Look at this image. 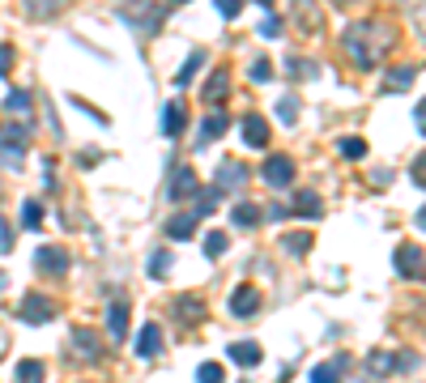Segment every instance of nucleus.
I'll use <instances>...</instances> for the list:
<instances>
[{
  "instance_id": "nucleus-9",
  "label": "nucleus",
  "mask_w": 426,
  "mask_h": 383,
  "mask_svg": "<svg viewBox=\"0 0 426 383\" xmlns=\"http://www.w3.org/2000/svg\"><path fill=\"white\" fill-rule=\"evenodd\" d=\"M0 141H5V150H9V162H18V154H22L26 141H30V123H13V128H5V133H0Z\"/></svg>"
},
{
  "instance_id": "nucleus-29",
  "label": "nucleus",
  "mask_w": 426,
  "mask_h": 383,
  "mask_svg": "<svg viewBox=\"0 0 426 383\" xmlns=\"http://www.w3.org/2000/svg\"><path fill=\"white\" fill-rule=\"evenodd\" d=\"M413 81H418V68H413V64L392 68V85H413Z\"/></svg>"
},
{
  "instance_id": "nucleus-20",
  "label": "nucleus",
  "mask_w": 426,
  "mask_h": 383,
  "mask_svg": "<svg viewBox=\"0 0 426 383\" xmlns=\"http://www.w3.org/2000/svg\"><path fill=\"white\" fill-rule=\"evenodd\" d=\"M205 255H209V260H222V255H226V247H231V238L222 234V230H213V234H205Z\"/></svg>"
},
{
  "instance_id": "nucleus-39",
  "label": "nucleus",
  "mask_w": 426,
  "mask_h": 383,
  "mask_svg": "<svg viewBox=\"0 0 426 383\" xmlns=\"http://www.w3.org/2000/svg\"><path fill=\"white\" fill-rule=\"evenodd\" d=\"M286 213H290V209H286V205H269V209H264V213H260V217H273V221H281V217H286Z\"/></svg>"
},
{
  "instance_id": "nucleus-26",
  "label": "nucleus",
  "mask_w": 426,
  "mask_h": 383,
  "mask_svg": "<svg viewBox=\"0 0 426 383\" xmlns=\"http://www.w3.org/2000/svg\"><path fill=\"white\" fill-rule=\"evenodd\" d=\"M22 226H30V230H35V226H43V205H39L35 196H30V200H22Z\"/></svg>"
},
{
  "instance_id": "nucleus-7",
  "label": "nucleus",
  "mask_w": 426,
  "mask_h": 383,
  "mask_svg": "<svg viewBox=\"0 0 426 383\" xmlns=\"http://www.w3.org/2000/svg\"><path fill=\"white\" fill-rule=\"evenodd\" d=\"M243 141L252 150H264L269 145V119L264 115H243Z\"/></svg>"
},
{
  "instance_id": "nucleus-31",
  "label": "nucleus",
  "mask_w": 426,
  "mask_h": 383,
  "mask_svg": "<svg viewBox=\"0 0 426 383\" xmlns=\"http://www.w3.org/2000/svg\"><path fill=\"white\" fill-rule=\"evenodd\" d=\"M281 243H286V251H290V255H303V251L311 247V238H307V234H286Z\"/></svg>"
},
{
  "instance_id": "nucleus-27",
  "label": "nucleus",
  "mask_w": 426,
  "mask_h": 383,
  "mask_svg": "<svg viewBox=\"0 0 426 383\" xmlns=\"http://www.w3.org/2000/svg\"><path fill=\"white\" fill-rule=\"evenodd\" d=\"M5 111H13V115H22V111H30V94H26V90H13V94L5 98Z\"/></svg>"
},
{
  "instance_id": "nucleus-15",
  "label": "nucleus",
  "mask_w": 426,
  "mask_h": 383,
  "mask_svg": "<svg viewBox=\"0 0 426 383\" xmlns=\"http://www.w3.org/2000/svg\"><path fill=\"white\" fill-rule=\"evenodd\" d=\"M226 90H231V73L226 68H218L209 81H205V102H222L226 98Z\"/></svg>"
},
{
  "instance_id": "nucleus-22",
  "label": "nucleus",
  "mask_w": 426,
  "mask_h": 383,
  "mask_svg": "<svg viewBox=\"0 0 426 383\" xmlns=\"http://www.w3.org/2000/svg\"><path fill=\"white\" fill-rule=\"evenodd\" d=\"M205 64V51H192L188 60H183V68L175 73V85H192V77H196V68Z\"/></svg>"
},
{
  "instance_id": "nucleus-24",
  "label": "nucleus",
  "mask_w": 426,
  "mask_h": 383,
  "mask_svg": "<svg viewBox=\"0 0 426 383\" xmlns=\"http://www.w3.org/2000/svg\"><path fill=\"white\" fill-rule=\"evenodd\" d=\"M43 362H35V358H26V362H18V383H43Z\"/></svg>"
},
{
  "instance_id": "nucleus-35",
  "label": "nucleus",
  "mask_w": 426,
  "mask_h": 383,
  "mask_svg": "<svg viewBox=\"0 0 426 383\" xmlns=\"http://www.w3.org/2000/svg\"><path fill=\"white\" fill-rule=\"evenodd\" d=\"M9 247H13V230H9V221H5V217H0V255H5Z\"/></svg>"
},
{
  "instance_id": "nucleus-30",
  "label": "nucleus",
  "mask_w": 426,
  "mask_h": 383,
  "mask_svg": "<svg viewBox=\"0 0 426 383\" xmlns=\"http://www.w3.org/2000/svg\"><path fill=\"white\" fill-rule=\"evenodd\" d=\"M337 150H341L346 158H363V154H367V145H363L358 137H346V141H337Z\"/></svg>"
},
{
  "instance_id": "nucleus-5",
  "label": "nucleus",
  "mask_w": 426,
  "mask_h": 383,
  "mask_svg": "<svg viewBox=\"0 0 426 383\" xmlns=\"http://www.w3.org/2000/svg\"><path fill=\"white\" fill-rule=\"evenodd\" d=\"M396 273L401 277H418L422 273V247L418 243H401L396 247Z\"/></svg>"
},
{
  "instance_id": "nucleus-36",
  "label": "nucleus",
  "mask_w": 426,
  "mask_h": 383,
  "mask_svg": "<svg viewBox=\"0 0 426 383\" xmlns=\"http://www.w3.org/2000/svg\"><path fill=\"white\" fill-rule=\"evenodd\" d=\"M218 13H222V18H239L243 5H235V0H218Z\"/></svg>"
},
{
  "instance_id": "nucleus-23",
  "label": "nucleus",
  "mask_w": 426,
  "mask_h": 383,
  "mask_svg": "<svg viewBox=\"0 0 426 383\" xmlns=\"http://www.w3.org/2000/svg\"><path fill=\"white\" fill-rule=\"evenodd\" d=\"M175 307H179V320H188V324H192V320H200V315H205V303H200V298H196V294H183V298H179V303H175Z\"/></svg>"
},
{
  "instance_id": "nucleus-33",
  "label": "nucleus",
  "mask_w": 426,
  "mask_h": 383,
  "mask_svg": "<svg viewBox=\"0 0 426 383\" xmlns=\"http://www.w3.org/2000/svg\"><path fill=\"white\" fill-rule=\"evenodd\" d=\"M166 269H171V251H158L154 260H150V277H162Z\"/></svg>"
},
{
  "instance_id": "nucleus-2",
  "label": "nucleus",
  "mask_w": 426,
  "mask_h": 383,
  "mask_svg": "<svg viewBox=\"0 0 426 383\" xmlns=\"http://www.w3.org/2000/svg\"><path fill=\"white\" fill-rule=\"evenodd\" d=\"M22 320L26 324H47V320H56V303L47 294H26L22 298Z\"/></svg>"
},
{
  "instance_id": "nucleus-34",
  "label": "nucleus",
  "mask_w": 426,
  "mask_h": 383,
  "mask_svg": "<svg viewBox=\"0 0 426 383\" xmlns=\"http://www.w3.org/2000/svg\"><path fill=\"white\" fill-rule=\"evenodd\" d=\"M269 77H273V64L269 60H256L252 64V81H269Z\"/></svg>"
},
{
  "instance_id": "nucleus-6",
  "label": "nucleus",
  "mask_w": 426,
  "mask_h": 383,
  "mask_svg": "<svg viewBox=\"0 0 426 383\" xmlns=\"http://www.w3.org/2000/svg\"><path fill=\"white\" fill-rule=\"evenodd\" d=\"M35 269H43V273H68V251H60V247H39V251H35Z\"/></svg>"
},
{
  "instance_id": "nucleus-3",
  "label": "nucleus",
  "mask_w": 426,
  "mask_h": 383,
  "mask_svg": "<svg viewBox=\"0 0 426 383\" xmlns=\"http://www.w3.org/2000/svg\"><path fill=\"white\" fill-rule=\"evenodd\" d=\"M226 128H231V115H226V111H209V115L200 119V128H196V137H200L196 145H209V141H218V137L226 133Z\"/></svg>"
},
{
  "instance_id": "nucleus-40",
  "label": "nucleus",
  "mask_w": 426,
  "mask_h": 383,
  "mask_svg": "<svg viewBox=\"0 0 426 383\" xmlns=\"http://www.w3.org/2000/svg\"><path fill=\"white\" fill-rule=\"evenodd\" d=\"M0 290H5V273H0Z\"/></svg>"
},
{
  "instance_id": "nucleus-12",
  "label": "nucleus",
  "mask_w": 426,
  "mask_h": 383,
  "mask_svg": "<svg viewBox=\"0 0 426 383\" xmlns=\"http://www.w3.org/2000/svg\"><path fill=\"white\" fill-rule=\"evenodd\" d=\"M162 349V328L158 324H145L141 336H137V358H154Z\"/></svg>"
},
{
  "instance_id": "nucleus-17",
  "label": "nucleus",
  "mask_w": 426,
  "mask_h": 383,
  "mask_svg": "<svg viewBox=\"0 0 426 383\" xmlns=\"http://www.w3.org/2000/svg\"><path fill=\"white\" fill-rule=\"evenodd\" d=\"M73 341H77V353H81V358H90V362L102 353V349H98V332H94V328H77V332H73Z\"/></svg>"
},
{
  "instance_id": "nucleus-11",
  "label": "nucleus",
  "mask_w": 426,
  "mask_h": 383,
  "mask_svg": "<svg viewBox=\"0 0 426 383\" xmlns=\"http://www.w3.org/2000/svg\"><path fill=\"white\" fill-rule=\"evenodd\" d=\"M196 192H200L196 175H192V171H175V179H171L166 196H171V200H183V196H196Z\"/></svg>"
},
{
  "instance_id": "nucleus-14",
  "label": "nucleus",
  "mask_w": 426,
  "mask_h": 383,
  "mask_svg": "<svg viewBox=\"0 0 426 383\" xmlns=\"http://www.w3.org/2000/svg\"><path fill=\"white\" fill-rule=\"evenodd\" d=\"M341 375H346V358H333L311 370V383H341Z\"/></svg>"
},
{
  "instance_id": "nucleus-10",
  "label": "nucleus",
  "mask_w": 426,
  "mask_h": 383,
  "mask_svg": "<svg viewBox=\"0 0 426 383\" xmlns=\"http://www.w3.org/2000/svg\"><path fill=\"white\" fill-rule=\"evenodd\" d=\"M226 353H231V362H235V366H260V358H264L256 341H235Z\"/></svg>"
},
{
  "instance_id": "nucleus-32",
  "label": "nucleus",
  "mask_w": 426,
  "mask_h": 383,
  "mask_svg": "<svg viewBox=\"0 0 426 383\" xmlns=\"http://www.w3.org/2000/svg\"><path fill=\"white\" fill-rule=\"evenodd\" d=\"M277 115H281V123H294V119H298V102H294V98H281V102H277Z\"/></svg>"
},
{
  "instance_id": "nucleus-13",
  "label": "nucleus",
  "mask_w": 426,
  "mask_h": 383,
  "mask_svg": "<svg viewBox=\"0 0 426 383\" xmlns=\"http://www.w3.org/2000/svg\"><path fill=\"white\" fill-rule=\"evenodd\" d=\"M243 179H248V166H243V162H222V166H218V183H213V188H218V192H222V188H235V183L243 188Z\"/></svg>"
},
{
  "instance_id": "nucleus-25",
  "label": "nucleus",
  "mask_w": 426,
  "mask_h": 383,
  "mask_svg": "<svg viewBox=\"0 0 426 383\" xmlns=\"http://www.w3.org/2000/svg\"><path fill=\"white\" fill-rule=\"evenodd\" d=\"M294 213H298V217H320V196H315V192H298Z\"/></svg>"
},
{
  "instance_id": "nucleus-38",
  "label": "nucleus",
  "mask_w": 426,
  "mask_h": 383,
  "mask_svg": "<svg viewBox=\"0 0 426 383\" xmlns=\"http://www.w3.org/2000/svg\"><path fill=\"white\" fill-rule=\"evenodd\" d=\"M9 64H13V47H0V77L9 73Z\"/></svg>"
},
{
  "instance_id": "nucleus-18",
  "label": "nucleus",
  "mask_w": 426,
  "mask_h": 383,
  "mask_svg": "<svg viewBox=\"0 0 426 383\" xmlns=\"http://www.w3.org/2000/svg\"><path fill=\"white\" fill-rule=\"evenodd\" d=\"M166 234H171V238H192V234H196V217H192V213L171 217V221H166Z\"/></svg>"
},
{
  "instance_id": "nucleus-37",
  "label": "nucleus",
  "mask_w": 426,
  "mask_h": 383,
  "mask_svg": "<svg viewBox=\"0 0 426 383\" xmlns=\"http://www.w3.org/2000/svg\"><path fill=\"white\" fill-rule=\"evenodd\" d=\"M277 30H281V22H277V18H264V26H260V35H264V39H277Z\"/></svg>"
},
{
  "instance_id": "nucleus-1",
  "label": "nucleus",
  "mask_w": 426,
  "mask_h": 383,
  "mask_svg": "<svg viewBox=\"0 0 426 383\" xmlns=\"http://www.w3.org/2000/svg\"><path fill=\"white\" fill-rule=\"evenodd\" d=\"M264 183L269 188H290L294 183V162L286 158V154H273V158H264Z\"/></svg>"
},
{
  "instance_id": "nucleus-4",
  "label": "nucleus",
  "mask_w": 426,
  "mask_h": 383,
  "mask_svg": "<svg viewBox=\"0 0 426 383\" xmlns=\"http://www.w3.org/2000/svg\"><path fill=\"white\" fill-rule=\"evenodd\" d=\"M260 303H264V298H260V290H256V286H239V290L231 294V311H235V315H243V320H252V315L260 311Z\"/></svg>"
},
{
  "instance_id": "nucleus-21",
  "label": "nucleus",
  "mask_w": 426,
  "mask_h": 383,
  "mask_svg": "<svg viewBox=\"0 0 426 383\" xmlns=\"http://www.w3.org/2000/svg\"><path fill=\"white\" fill-rule=\"evenodd\" d=\"M179 128H183V107H179V102H166V107H162V133L175 137Z\"/></svg>"
},
{
  "instance_id": "nucleus-19",
  "label": "nucleus",
  "mask_w": 426,
  "mask_h": 383,
  "mask_svg": "<svg viewBox=\"0 0 426 383\" xmlns=\"http://www.w3.org/2000/svg\"><path fill=\"white\" fill-rule=\"evenodd\" d=\"M367 366H371L375 375H392L396 366H409V358H392V353H371V358H367Z\"/></svg>"
},
{
  "instance_id": "nucleus-16",
  "label": "nucleus",
  "mask_w": 426,
  "mask_h": 383,
  "mask_svg": "<svg viewBox=\"0 0 426 383\" xmlns=\"http://www.w3.org/2000/svg\"><path fill=\"white\" fill-rule=\"evenodd\" d=\"M231 221H235L239 230L260 226V205H248V200H243V205H235V209H231Z\"/></svg>"
},
{
  "instance_id": "nucleus-28",
  "label": "nucleus",
  "mask_w": 426,
  "mask_h": 383,
  "mask_svg": "<svg viewBox=\"0 0 426 383\" xmlns=\"http://www.w3.org/2000/svg\"><path fill=\"white\" fill-rule=\"evenodd\" d=\"M196 383H222V366H218V362H205V366L196 370Z\"/></svg>"
},
{
  "instance_id": "nucleus-8",
  "label": "nucleus",
  "mask_w": 426,
  "mask_h": 383,
  "mask_svg": "<svg viewBox=\"0 0 426 383\" xmlns=\"http://www.w3.org/2000/svg\"><path fill=\"white\" fill-rule=\"evenodd\" d=\"M107 332H111V341L128 336V303L124 298H116L111 307H107Z\"/></svg>"
}]
</instances>
